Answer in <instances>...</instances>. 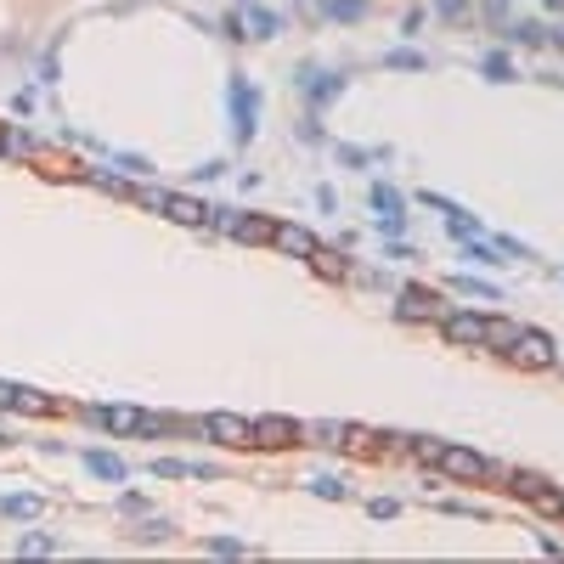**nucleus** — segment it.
<instances>
[{
  "instance_id": "31",
  "label": "nucleus",
  "mask_w": 564,
  "mask_h": 564,
  "mask_svg": "<svg viewBox=\"0 0 564 564\" xmlns=\"http://www.w3.org/2000/svg\"><path fill=\"white\" fill-rule=\"evenodd\" d=\"M468 260H475V266H502L497 249H485V243H475V237H468Z\"/></svg>"
},
{
  "instance_id": "2",
  "label": "nucleus",
  "mask_w": 564,
  "mask_h": 564,
  "mask_svg": "<svg viewBox=\"0 0 564 564\" xmlns=\"http://www.w3.org/2000/svg\"><path fill=\"white\" fill-rule=\"evenodd\" d=\"M435 468H440L446 480H491V463H485L475 446H452V440H446V452H440Z\"/></svg>"
},
{
  "instance_id": "10",
  "label": "nucleus",
  "mask_w": 564,
  "mask_h": 564,
  "mask_svg": "<svg viewBox=\"0 0 564 564\" xmlns=\"http://www.w3.org/2000/svg\"><path fill=\"white\" fill-rule=\"evenodd\" d=\"M271 243H277L282 254H294V260H316V249H322L305 226H271Z\"/></svg>"
},
{
  "instance_id": "12",
  "label": "nucleus",
  "mask_w": 564,
  "mask_h": 564,
  "mask_svg": "<svg viewBox=\"0 0 564 564\" xmlns=\"http://www.w3.org/2000/svg\"><path fill=\"white\" fill-rule=\"evenodd\" d=\"M85 418L97 423V429H113V435H135V429H142V413H135V406H90Z\"/></svg>"
},
{
  "instance_id": "26",
  "label": "nucleus",
  "mask_w": 564,
  "mask_h": 564,
  "mask_svg": "<svg viewBox=\"0 0 564 564\" xmlns=\"http://www.w3.org/2000/svg\"><path fill=\"white\" fill-rule=\"evenodd\" d=\"M480 68L491 73V80H514V63H508L502 51H485V57H480Z\"/></svg>"
},
{
  "instance_id": "33",
  "label": "nucleus",
  "mask_w": 564,
  "mask_h": 564,
  "mask_svg": "<svg viewBox=\"0 0 564 564\" xmlns=\"http://www.w3.org/2000/svg\"><path fill=\"white\" fill-rule=\"evenodd\" d=\"M468 6H475V0H435V12H440V18H463Z\"/></svg>"
},
{
  "instance_id": "23",
  "label": "nucleus",
  "mask_w": 564,
  "mask_h": 564,
  "mask_svg": "<svg viewBox=\"0 0 564 564\" xmlns=\"http://www.w3.org/2000/svg\"><path fill=\"white\" fill-rule=\"evenodd\" d=\"M23 553H57V537H40V530H28V537H18V559Z\"/></svg>"
},
{
  "instance_id": "19",
  "label": "nucleus",
  "mask_w": 564,
  "mask_h": 564,
  "mask_svg": "<svg viewBox=\"0 0 564 564\" xmlns=\"http://www.w3.org/2000/svg\"><path fill=\"white\" fill-rule=\"evenodd\" d=\"M40 508H45V502H40L35 491H23V497H0V514H6V520H35Z\"/></svg>"
},
{
  "instance_id": "35",
  "label": "nucleus",
  "mask_w": 564,
  "mask_h": 564,
  "mask_svg": "<svg viewBox=\"0 0 564 564\" xmlns=\"http://www.w3.org/2000/svg\"><path fill=\"white\" fill-rule=\"evenodd\" d=\"M164 537H170V525H164V520H147L142 525V542H164Z\"/></svg>"
},
{
  "instance_id": "9",
  "label": "nucleus",
  "mask_w": 564,
  "mask_h": 564,
  "mask_svg": "<svg viewBox=\"0 0 564 564\" xmlns=\"http://www.w3.org/2000/svg\"><path fill=\"white\" fill-rule=\"evenodd\" d=\"M373 209H378V232H401L406 226V215H401V192L395 187H384V181H373Z\"/></svg>"
},
{
  "instance_id": "7",
  "label": "nucleus",
  "mask_w": 564,
  "mask_h": 564,
  "mask_svg": "<svg viewBox=\"0 0 564 564\" xmlns=\"http://www.w3.org/2000/svg\"><path fill=\"white\" fill-rule=\"evenodd\" d=\"M209 440H220V446H254V423L237 418V413H209Z\"/></svg>"
},
{
  "instance_id": "27",
  "label": "nucleus",
  "mask_w": 564,
  "mask_h": 564,
  "mask_svg": "<svg viewBox=\"0 0 564 564\" xmlns=\"http://www.w3.org/2000/svg\"><path fill=\"white\" fill-rule=\"evenodd\" d=\"M130 197H135L142 209H158V215H164V204H170V192H164V187H135Z\"/></svg>"
},
{
  "instance_id": "15",
  "label": "nucleus",
  "mask_w": 564,
  "mask_h": 564,
  "mask_svg": "<svg viewBox=\"0 0 564 564\" xmlns=\"http://www.w3.org/2000/svg\"><path fill=\"white\" fill-rule=\"evenodd\" d=\"M520 322H508V316H485V344L480 350H502V356H508L514 344H520Z\"/></svg>"
},
{
  "instance_id": "6",
  "label": "nucleus",
  "mask_w": 564,
  "mask_h": 564,
  "mask_svg": "<svg viewBox=\"0 0 564 564\" xmlns=\"http://www.w3.org/2000/svg\"><path fill=\"white\" fill-rule=\"evenodd\" d=\"M440 333H446V339L452 344H485V316L480 311H446V316H440Z\"/></svg>"
},
{
  "instance_id": "24",
  "label": "nucleus",
  "mask_w": 564,
  "mask_h": 564,
  "mask_svg": "<svg viewBox=\"0 0 564 564\" xmlns=\"http://www.w3.org/2000/svg\"><path fill=\"white\" fill-rule=\"evenodd\" d=\"M311 491L322 497V502H344V491H350V485H344V480H333V475H322V480H311Z\"/></svg>"
},
{
  "instance_id": "13",
  "label": "nucleus",
  "mask_w": 564,
  "mask_h": 564,
  "mask_svg": "<svg viewBox=\"0 0 564 564\" xmlns=\"http://www.w3.org/2000/svg\"><path fill=\"white\" fill-rule=\"evenodd\" d=\"M299 440V423L294 418H254V446H294Z\"/></svg>"
},
{
  "instance_id": "34",
  "label": "nucleus",
  "mask_w": 564,
  "mask_h": 564,
  "mask_svg": "<svg viewBox=\"0 0 564 564\" xmlns=\"http://www.w3.org/2000/svg\"><path fill=\"white\" fill-rule=\"evenodd\" d=\"M316 266H322V271H328V277H344V260H333V254H328V249H316Z\"/></svg>"
},
{
  "instance_id": "29",
  "label": "nucleus",
  "mask_w": 564,
  "mask_h": 564,
  "mask_svg": "<svg viewBox=\"0 0 564 564\" xmlns=\"http://www.w3.org/2000/svg\"><path fill=\"white\" fill-rule=\"evenodd\" d=\"M542 485H547V480H537V475H520V468H514V491H520L525 502H530V497H537V491H542Z\"/></svg>"
},
{
  "instance_id": "17",
  "label": "nucleus",
  "mask_w": 564,
  "mask_h": 564,
  "mask_svg": "<svg viewBox=\"0 0 564 564\" xmlns=\"http://www.w3.org/2000/svg\"><path fill=\"white\" fill-rule=\"evenodd\" d=\"M164 215H170V220H181V226H209V209H204V204H192V197H181V192H170Z\"/></svg>"
},
{
  "instance_id": "3",
  "label": "nucleus",
  "mask_w": 564,
  "mask_h": 564,
  "mask_svg": "<svg viewBox=\"0 0 564 564\" xmlns=\"http://www.w3.org/2000/svg\"><path fill=\"white\" fill-rule=\"evenodd\" d=\"M209 226H220L237 243H271V220L260 215H237V209H209Z\"/></svg>"
},
{
  "instance_id": "32",
  "label": "nucleus",
  "mask_w": 564,
  "mask_h": 564,
  "mask_svg": "<svg viewBox=\"0 0 564 564\" xmlns=\"http://www.w3.org/2000/svg\"><path fill=\"white\" fill-rule=\"evenodd\" d=\"M418 463H440V452H446V440H418Z\"/></svg>"
},
{
  "instance_id": "20",
  "label": "nucleus",
  "mask_w": 564,
  "mask_h": 564,
  "mask_svg": "<svg viewBox=\"0 0 564 564\" xmlns=\"http://www.w3.org/2000/svg\"><path fill=\"white\" fill-rule=\"evenodd\" d=\"M0 152L23 158V152H35V135H28V130H18V125H0Z\"/></svg>"
},
{
  "instance_id": "37",
  "label": "nucleus",
  "mask_w": 564,
  "mask_h": 564,
  "mask_svg": "<svg viewBox=\"0 0 564 564\" xmlns=\"http://www.w3.org/2000/svg\"><path fill=\"white\" fill-rule=\"evenodd\" d=\"M542 6H547V12H564V0H542Z\"/></svg>"
},
{
  "instance_id": "11",
  "label": "nucleus",
  "mask_w": 564,
  "mask_h": 564,
  "mask_svg": "<svg viewBox=\"0 0 564 564\" xmlns=\"http://www.w3.org/2000/svg\"><path fill=\"white\" fill-rule=\"evenodd\" d=\"M508 356L525 361V367H553V361H559V356H553V339H542V333H530V328L520 333V344H514Z\"/></svg>"
},
{
  "instance_id": "25",
  "label": "nucleus",
  "mask_w": 564,
  "mask_h": 564,
  "mask_svg": "<svg viewBox=\"0 0 564 564\" xmlns=\"http://www.w3.org/2000/svg\"><path fill=\"white\" fill-rule=\"evenodd\" d=\"M530 502H537V514H553V520H564V491H547V485H542Z\"/></svg>"
},
{
  "instance_id": "14",
  "label": "nucleus",
  "mask_w": 564,
  "mask_h": 564,
  "mask_svg": "<svg viewBox=\"0 0 564 564\" xmlns=\"http://www.w3.org/2000/svg\"><path fill=\"white\" fill-rule=\"evenodd\" d=\"M152 480H215V468L187 463V457H152Z\"/></svg>"
},
{
  "instance_id": "4",
  "label": "nucleus",
  "mask_w": 564,
  "mask_h": 564,
  "mask_svg": "<svg viewBox=\"0 0 564 564\" xmlns=\"http://www.w3.org/2000/svg\"><path fill=\"white\" fill-rule=\"evenodd\" d=\"M395 316L401 322H435V316H446V305H440L435 288H401L395 294Z\"/></svg>"
},
{
  "instance_id": "8",
  "label": "nucleus",
  "mask_w": 564,
  "mask_h": 564,
  "mask_svg": "<svg viewBox=\"0 0 564 564\" xmlns=\"http://www.w3.org/2000/svg\"><path fill=\"white\" fill-rule=\"evenodd\" d=\"M305 97H311V108H328L333 97L344 90V73H322V68H299V80H294Z\"/></svg>"
},
{
  "instance_id": "18",
  "label": "nucleus",
  "mask_w": 564,
  "mask_h": 564,
  "mask_svg": "<svg viewBox=\"0 0 564 564\" xmlns=\"http://www.w3.org/2000/svg\"><path fill=\"white\" fill-rule=\"evenodd\" d=\"M243 23H249V28H254V40H277V35H282V23H277V12H266V6H254V0H249V18H243Z\"/></svg>"
},
{
  "instance_id": "5",
  "label": "nucleus",
  "mask_w": 564,
  "mask_h": 564,
  "mask_svg": "<svg viewBox=\"0 0 564 564\" xmlns=\"http://www.w3.org/2000/svg\"><path fill=\"white\" fill-rule=\"evenodd\" d=\"M299 440H311V446H350V440H367L356 429V423H333V418H311L299 423Z\"/></svg>"
},
{
  "instance_id": "30",
  "label": "nucleus",
  "mask_w": 564,
  "mask_h": 564,
  "mask_svg": "<svg viewBox=\"0 0 564 564\" xmlns=\"http://www.w3.org/2000/svg\"><path fill=\"white\" fill-rule=\"evenodd\" d=\"M384 68H429V63H423L418 51H390V57H384Z\"/></svg>"
},
{
  "instance_id": "36",
  "label": "nucleus",
  "mask_w": 564,
  "mask_h": 564,
  "mask_svg": "<svg viewBox=\"0 0 564 564\" xmlns=\"http://www.w3.org/2000/svg\"><path fill=\"white\" fill-rule=\"evenodd\" d=\"M119 508H125V514H147V497H135V491H125V497H119Z\"/></svg>"
},
{
  "instance_id": "22",
  "label": "nucleus",
  "mask_w": 564,
  "mask_h": 564,
  "mask_svg": "<svg viewBox=\"0 0 564 564\" xmlns=\"http://www.w3.org/2000/svg\"><path fill=\"white\" fill-rule=\"evenodd\" d=\"M328 18L356 23V18H367V0H328Z\"/></svg>"
},
{
  "instance_id": "1",
  "label": "nucleus",
  "mask_w": 564,
  "mask_h": 564,
  "mask_svg": "<svg viewBox=\"0 0 564 564\" xmlns=\"http://www.w3.org/2000/svg\"><path fill=\"white\" fill-rule=\"evenodd\" d=\"M226 102H232V135L237 142H254V130H260V90L249 80H232Z\"/></svg>"
},
{
  "instance_id": "28",
  "label": "nucleus",
  "mask_w": 564,
  "mask_h": 564,
  "mask_svg": "<svg viewBox=\"0 0 564 564\" xmlns=\"http://www.w3.org/2000/svg\"><path fill=\"white\" fill-rule=\"evenodd\" d=\"M209 553H215V559H243V553H249V542H232V537H215V542H209Z\"/></svg>"
},
{
  "instance_id": "21",
  "label": "nucleus",
  "mask_w": 564,
  "mask_h": 564,
  "mask_svg": "<svg viewBox=\"0 0 564 564\" xmlns=\"http://www.w3.org/2000/svg\"><path fill=\"white\" fill-rule=\"evenodd\" d=\"M502 40H508V45H542L547 28L542 23H508V28H502Z\"/></svg>"
},
{
  "instance_id": "16",
  "label": "nucleus",
  "mask_w": 564,
  "mask_h": 564,
  "mask_svg": "<svg viewBox=\"0 0 564 564\" xmlns=\"http://www.w3.org/2000/svg\"><path fill=\"white\" fill-rule=\"evenodd\" d=\"M85 468H90L97 480H108V485H119V480L130 475V468H125V457H113V452H85Z\"/></svg>"
}]
</instances>
